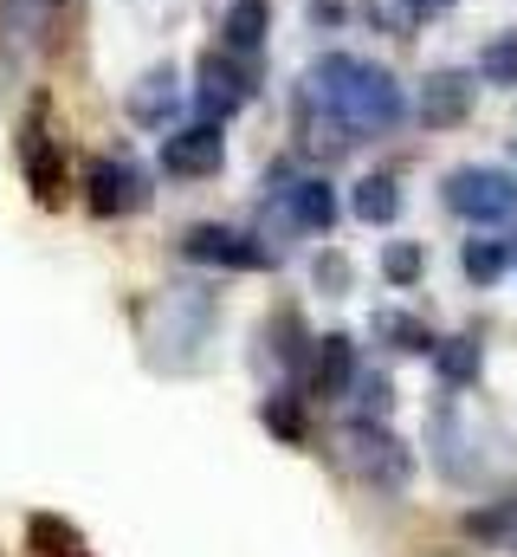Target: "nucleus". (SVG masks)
Segmentation results:
<instances>
[{
    "label": "nucleus",
    "instance_id": "412c9836",
    "mask_svg": "<svg viewBox=\"0 0 517 557\" xmlns=\"http://www.w3.org/2000/svg\"><path fill=\"white\" fill-rule=\"evenodd\" d=\"M350 396H356V409H363L369 421H388V409H394V383H388L382 370H363Z\"/></svg>",
    "mask_w": 517,
    "mask_h": 557
},
{
    "label": "nucleus",
    "instance_id": "f8f14e48",
    "mask_svg": "<svg viewBox=\"0 0 517 557\" xmlns=\"http://www.w3.org/2000/svg\"><path fill=\"white\" fill-rule=\"evenodd\" d=\"M175 98H181V91H175V72H149V78H142V85L129 91V117H136V124L149 131V124L175 117Z\"/></svg>",
    "mask_w": 517,
    "mask_h": 557
},
{
    "label": "nucleus",
    "instance_id": "ddd939ff",
    "mask_svg": "<svg viewBox=\"0 0 517 557\" xmlns=\"http://www.w3.org/2000/svg\"><path fill=\"white\" fill-rule=\"evenodd\" d=\"M350 208H356V221L388 227V221L401 214V188H394V175H363V182H356V195H350Z\"/></svg>",
    "mask_w": 517,
    "mask_h": 557
},
{
    "label": "nucleus",
    "instance_id": "6ab92c4d",
    "mask_svg": "<svg viewBox=\"0 0 517 557\" xmlns=\"http://www.w3.org/2000/svg\"><path fill=\"white\" fill-rule=\"evenodd\" d=\"M420 0H363V20L376 26V33H394V39H407L414 26H420Z\"/></svg>",
    "mask_w": 517,
    "mask_h": 557
},
{
    "label": "nucleus",
    "instance_id": "4468645a",
    "mask_svg": "<svg viewBox=\"0 0 517 557\" xmlns=\"http://www.w3.org/2000/svg\"><path fill=\"white\" fill-rule=\"evenodd\" d=\"M459 267H466L472 285H499L517 267V253H512V240H466L459 247Z\"/></svg>",
    "mask_w": 517,
    "mask_h": 557
},
{
    "label": "nucleus",
    "instance_id": "9b49d317",
    "mask_svg": "<svg viewBox=\"0 0 517 557\" xmlns=\"http://www.w3.org/2000/svg\"><path fill=\"white\" fill-rule=\"evenodd\" d=\"M136 201H142L136 169H124V162H98V169H91V208H98V214H124Z\"/></svg>",
    "mask_w": 517,
    "mask_h": 557
},
{
    "label": "nucleus",
    "instance_id": "f3484780",
    "mask_svg": "<svg viewBox=\"0 0 517 557\" xmlns=\"http://www.w3.org/2000/svg\"><path fill=\"white\" fill-rule=\"evenodd\" d=\"M433 363H440V383H453V389H466V383H479V344L472 337H446L440 350H433Z\"/></svg>",
    "mask_w": 517,
    "mask_h": 557
},
{
    "label": "nucleus",
    "instance_id": "f03ea898",
    "mask_svg": "<svg viewBox=\"0 0 517 557\" xmlns=\"http://www.w3.org/2000/svg\"><path fill=\"white\" fill-rule=\"evenodd\" d=\"M343 460H350V473L363 480V486H376V493H407V473H414V447L401 441V434H388V421H369L356 416L343 434Z\"/></svg>",
    "mask_w": 517,
    "mask_h": 557
},
{
    "label": "nucleus",
    "instance_id": "aec40b11",
    "mask_svg": "<svg viewBox=\"0 0 517 557\" xmlns=\"http://www.w3.org/2000/svg\"><path fill=\"white\" fill-rule=\"evenodd\" d=\"M479 78H486V85H517V33H499V39L479 52Z\"/></svg>",
    "mask_w": 517,
    "mask_h": 557
},
{
    "label": "nucleus",
    "instance_id": "a878e982",
    "mask_svg": "<svg viewBox=\"0 0 517 557\" xmlns=\"http://www.w3.org/2000/svg\"><path fill=\"white\" fill-rule=\"evenodd\" d=\"M512 253H517V240H512Z\"/></svg>",
    "mask_w": 517,
    "mask_h": 557
},
{
    "label": "nucleus",
    "instance_id": "4be33fe9",
    "mask_svg": "<svg viewBox=\"0 0 517 557\" xmlns=\"http://www.w3.org/2000/svg\"><path fill=\"white\" fill-rule=\"evenodd\" d=\"M420 267H427V260H420V247H407V240H388V247H382V278H388V285H414Z\"/></svg>",
    "mask_w": 517,
    "mask_h": 557
},
{
    "label": "nucleus",
    "instance_id": "0eeeda50",
    "mask_svg": "<svg viewBox=\"0 0 517 557\" xmlns=\"http://www.w3.org/2000/svg\"><path fill=\"white\" fill-rule=\"evenodd\" d=\"M414 117L433 124V131H453L472 117V78L466 72H433L420 91H414Z\"/></svg>",
    "mask_w": 517,
    "mask_h": 557
},
{
    "label": "nucleus",
    "instance_id": "1a4fd4ad",
    "mask_svg": "<svg viewBox=\"0 0 517 557\" xmlns=\"http://www.w3.org/2000/svg\"><path fill=\"white\" fill-rule=\"evenodd\" d=\"M356 344L343 337V331H330V337H317V363H311V389L324 396V403H337V396H350L356 389Z\"/></svg>",
    "mask_w": 517,
    "mask_h": 557
},
{
    "label": "nucleus",
    "instance_id": "20e7f679",
    "mask_svg": "<svg viewBox=\"0 0 517 557\" xmlns=\"http://www.w3.org/2000/svg\"><path fill=\"white\" fill-rule=\"evenodd\" d=\"M446 208L466 221H512L517 214V175L505 169H453L446 175Z\"/></svg>",
    "mask_w": 517,
    "mask_h": 557
},
{
    "label": "nucleus",
    "instance_id": "f257e3e1",
    "mask_svg": "<svg viewBox=\"0 0 517 557\" xmlns=\"http://www.w3.org/2000/svg\"><path fill=\"white\" fill-rule=\"evenodd\" d=\"M304 98H311L337 131H350V137H382V131H394V124L407 117L401 85L388 78L382 65L356 59V52H324V59L311 65V78H304Z\"/></svg>",
    "mask_w": 517,
    "mask_h": 557
},
{
    "label": "nucleus",
    "instance_id": "423d86ee",
    "mask_svg": "<svg viewBox=\"0 0 517 557\" xmlns=\"http://www.w3.org/2000/svg\"><path fill=\"white\" fill-rule=\"evenodd\" d=\"M227 162V143H220V124H188V131H168L162 137V169L168 175H188V182H201V175H214Z\"/></svg>",
    "mask_w": 517,
    "mask_h": 557
},
{
    "label": "nucleus",
    "instance_id": "393cba45",
    "mask_svg": "<svg viewBox=\"0 0 517 557\" xmlns=\"http://www.w3.org/2000/svg\"><path fill=\"white\" fill-rule=\"evenodd\" d=\"M420 7H427V13H440V7H453V0H420Z\"/></svg>",
    "mask_w": 517,
    "mask_h": 557
},
{
    "label": "nucleus",
    "instance_id": "39448f33",
    "mask_svg": "<svg viewBox=\"0 0 517 557\" xmlns=\"http://www.w3.org/2000/svg\"><path fill=\"white\" fill-rule=\"evenodd\" d=\"M181 253H188L194 267H234V273H265V267H272V253L258 247L253 234H234V227H214V221L188 227V234H181Z\"/></svg>",
    "mask_w": 517,
    "mask_h": 557
},
{
    "label": "nucleus",
    "instance_id": "a211bd4d",
    "mask_svg": "<svg viewBox=\"0 0 517 557\" xmlns=\"http://www.w3.org/2000/svg\"><path fill=\"white\" fill-rule=\"evenodd\" d=\"M52 13H59V0H0V26H7L13 39L52 33Z\"/></svg>",
    "mask_w": 517,
    "mask_h": 557
},
{
    "label": "nucleus",
    "instance_id": "9d476101",
    "mask_svg": "<svg viewBox=\"0 0 517 557\" xmlns=\"http://www.w3.org/2000/svg\"><path fill=\"white\" fill-rule=\"evenodd\" d=\"M20 162H26L33 201H39V208H59V195H65V162H59V149L39 137V131H26V137H20Z\"/></svg>",
    "mask_w": 517,
    "mask_h": 557
},
{
    "label": "nucleus",
    "instance_id": "dca6fc26",
    "mask_svg": "<svg viewBox=\"0 0 517 557\" xmlns=\"http://www.w3.org/2000/svg\"><path fill=\"white\" fill-rule=\"evenodd\" d=\"M227 52H240V59H253L258 39H265V0H234V13H227Z\"/></svg>",
    "mask_w": 517,
    "mask_h": 557
},
{
    "label": "nucleus",
    "instance_id": "5701e85b",
    "mask_svg": "<svg viewBox=\"0 0 517 557\" xmlns=\"http://www.w3.org/2000/svg\"><path fill=\"white\" fill-rule=\"evenodd\" d=\"M265 428H272L278 441H304V416H298V403H285V396L265 403Z\"/></svg>",
    "mask_w": 517,
    "mask_h": 557
},
{
    "label": "nucleus",
    "instance_id": "b1692460",
    "mask_svg": "<svg viewBox=\"0 0 517 557\" xmlns=\"http://www.w3.org/2000/svg\"><path fill=\"white\" fill-rule=\"evenodd\" d=\"M317 278H324V292H343V285H350V267H343L337 253H324V260H317Z\"/></svg>",
    "mask_w": 517,
    "mask_h": 557
},
{
    "label": "nucleus",
    "instance_id": "2eb2a0df",
    "mask_svg": "<svg viewBox=\"0 0 517 557\" xmlns=\"http://www.w3.org/2000/svg\"><path fill=\"white\" fill-rule=\"evenodd\" d=\"M376 337H382L388 350H407V357H433V350H440V337H433L420 318H407V311H382V318H376Z\"/></svg>",
    "mask_w": 517,
    "mask_h": 557
},
{
    "label": "nucleus",
    "instance_id": "6e6552de",
    "mask_svg": "<svg viewBox=\"0 0 517 557\" xmlns=\"http://www.w3.org/2000/svg\"><path fill=\"white\" fill-rule=\"evenodd\" d=\"M272 201L291 214V227H311V234H324V227L337 221V195H330V182H317V175H298V182L272 188Z\"/></svg>",
    "mask_w": 517,
    "mask_h": 557
},
{
    "label": "nucleus",
    "instance_id": "7ed1b4c3",
    "mask_svg": "<svg viewBox=\"0 0 517 557\" xmlns=\"http://www.w3.org/2000/svg\"><path fill=\"white\" fill-rule=\"evenodd\" d=\"M194 104H201V117L207 124H227L234 111H247V98H253V59H240V52H201V65H194Z\"/></svg>",
    "mask_w": 517,
    "mask_h": 557
}]
</instances>
